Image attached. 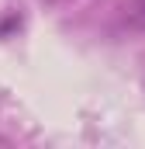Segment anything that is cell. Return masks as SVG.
Returning <instances> with one entry per match:
<instances>
[{
    "mask_svg": "<svg viewBox=\"0 0 145 149\" xmlns=\"http://www.w3.org/2000/svg\"><path fill=\"white\" fill-rule=\"evenodd\" d=\"M128 21H131L135 28H145V0H131V7H128Z\"/></svg>",
    "mask_w": 145,
    "mask_h": 149,
    "instance_id": "6da1fadb",
    "label": "cell"
}]
</instances>
